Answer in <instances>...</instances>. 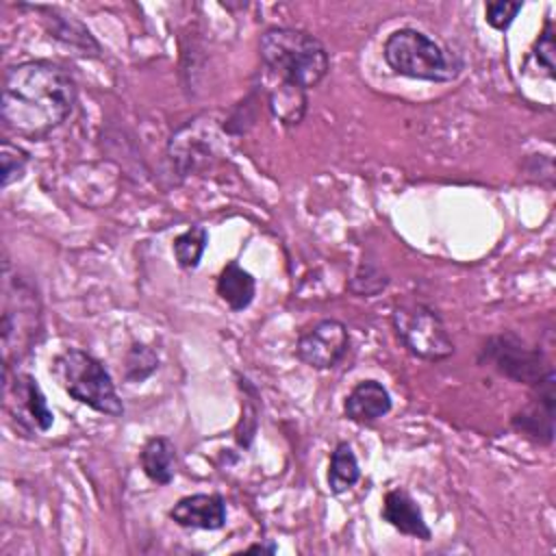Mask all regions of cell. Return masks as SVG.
I'll return each instance as SVG.
<instances>
[{
  "label": "cell",
  "instance_id": "obj_11",
  "mask_svg": "<svg viewBox=\"0 0 556 556\" xmlns=\"http://www.w3.org/2000/svg\"><path fill=\"white\" fill-rule=\"evenodd\" d=\"M167 515L180 528L219 530L226 526V502L217 493H193L180 497Z\"/></svg>",
  "mask_w": 556,
  "mask_h": 556
},
{
  "label": "cell",
  "instance_id": "obj_6",
  "mask_svg": "<svg viewBox=\"0 0 556 556\" xmlns=\"http://www.w3.org/2000/svg\"><path fill=\"white\" fill-rule=\"evenodd\" d=\"M391 324L402 345L417 358L445 361L454 354V341L441 315L430 304H395Z\"/></svg>",
  "mask_w": 556,
  "mask_h": 556
},
{
  "label": "cell",
  "instance_id": "obj_2",
  "mask_svg": "<svg viewBox=\"0 0 556 556\" xmlns=\"http://www.w3.org/2000/svg\"><path fill=\"white\" fill-rule=\"evenodd\" d=\"M258 54L276 78L293 83L302 89L319 85L330 70L326 46L302 28H267L258 39Z\"/></svg>",
  "mask_w": 556,
  "mask_h": 556
},
{
  "label": "cell",
  "instance_id": "obj_19",
  "mask_svg": "<svg viewBox=\"0 0 556 556\" xmlns=\"http://www.w3.org/2000/svg\"><path fill=\"white\" fill-rule=\"evenodd\" d=\"M206 243H208V232L204 226L195 224V226H189L185 232H180L174 243H172V250H174V256H176V263L182 267V269H195L200 265V258L206 250Z\"/></svg>",
  "mask_w": 556,
  "mask_h": 556
},
{
  "label": "cell",
  "instance_id": "obj_12",
  "mask_svg": "<svg viewBox=\"0 0 556 556\" xmlns=\"http://www.w3.org/2000/svg\"><path fill=\"white\" fill-rule=\"evenodd\" d=\"M382 519L406 536H413L419 541L432 539V530L428 528L421 508L404 489L387 491L382 502Z\"/></svg>",
  "mask_w": 556,
  "mask_h": 556
},
{
  "label": "cell",
  "instance_id": "obj_14",
  "mask_svg": "<svg viewBox=\"0 0 556 556\" xmlns=\"http://www.w3.org/2000/svg\"><path fill=\"white\" fill-rule=\"evenodd\" d=\"M33 11H39L43 13L46 17V26H48V33L63 41L65 46L78 50V54H89V56H98L100 54V43L91 37V33L72 15H63L61 11L52 9V7H30Z\"/></svg>",
  "mask_w": 556,
  "mask_h": 556
},
{
  "label": "cell",
  "instance_id": "obj_1",
  "mask_svg": "<svg viewBox=\"0 0 556 556\" xmlns=\"http://www.w3.org/2000/svg\"><path fill=\"white\" fill-rule=\"evenodd\" d=\"M76 98V80L63 65L46 59L22 61L4 72L0 117L11 132L43 139L72 115Z\"/></svg>",
  "mask_w": 556,
  "mask_h": 556
},
{
  "label": "cell",
  "instance_id": "obj_18",
  "mask_svg": "<svg viewBox=\"0 0 556 556\" xmlns=\"http://www.w3.org/2000/svg\"><path fill=\"white\" fill-rule=\"evenodd\" d=\"M361 478V467L356 454L348 441H339L330 454L328 463V489L334 495L345 493L352 489Z\"/></svg>",
  "mask_w": 556,
  "mask_h": 556
},
{
  "label": "cell",
  "instance_id": "obj_7",
  "mask_svg": "<svg viewBox=\"0 0 556 556\" xmlns=\"http://www.w3.org/2000/svg\"><path fill=\"white\" fill-rule=\"evenodd\" d=\"M478 361L491 365L497 374L526 384H536L552 369L539 348L528 345L513 332L489 337L480 348Z\"/></svg>",
  "mask_w": 556,
  "mask_h": 556
},
{
  "label": "cell",
  "instance_id": "obj_23",
  "mask_svg": "<svg viewBox=\"0 0 556 556\" xmlns=\"http://www.w3.org/2000/svg\"><path fill=\"white\" fill-rule=\"evenodd\" d=\"M521 2H504V0H493V2H486V7H484V20H486V24L491 26V28H495V30H506L513 22H515V17H517V13L521 11Z\"/></svg>",
  "mask_w": 556,
  "mask_h": 556
},
{
  "label": "cell",
  "instance_id": "obj_17",
  "mask_svg": "<svg viewBox=\"0 0 556 556\" xmlns=\"http://www.w3.org/2000/svg\"><path fill=\"white\" fill-rule=\"evenodd\" d=\"M139 465L154 484H169L176 471L174 443L167 437H150L139 452Z\"/></svg>",
  "mask_w": 556,
  "mask_h": 556
},
{
  "label": "cell",
  "instance_id": "obj_24",
  "mask_svg": "<svg viewBox=\"0 0 556 556\" xmlns=\"http://www.w3.org/2000/svg\"><path fill=\"white\" fill-rule=\"evenodd\" d=\"M361 269L365 271V278H363L361 274H356V276L352 278V282H350V287H352V285H358V282H365V285L356 291L361 298H371V295H376L378 291H382V289L387 287L389 278H387L380 269H374V267H361Z\"/></svg>",
  "mask_w": 556,
  "mask_h": 556
},
{
  "label": "cell",
  "instance_id": "obj_4",
  "mask_svg": "<svg viewBox=\"0 0 556 556\" xmlns=\"http://www.w3.org/2000/svg\"><path fill=\"white\" fill-rule=\"evenodd\" d=\"M382 56L395 74L428 83H450L463 70L458 54L441 48L417 28L393 30L384 39Z\"/></svg>",
  "mask_w": 556,
  "mask_h": 556
},
{
  "label": "cell",
  "instance_id": "obj_16",
  "mask_svg": "<svg viewBox=\"0 0 556 556\" xmlns=\"http://www.w3.org/2000/svg\"><path fill=\"white\" fill-rule=\"evenodd\" d=\"M306 89L280 80L267 89V109L285 126H298L306 115Z\"/></svg>",
  "mask_w": 556,
  "mask_h": 556
},
{
  "label": "cell",
  "instance_id": "obj_15",
  "mask_svg": "<svg viewBox=\"0 0 556 556\" xmlns=\"http://www.w3.org/2000/svg\"><path fill=\"white\" fill-rule=\"evenodd\" d=\"M215 291H217L219 300L228 304L230 311L239 313L252 304L254 293H256V280L237 261H230L219 271Z\"/></svg>",
  "mask_w": 556,
  "mask_h": 556
},
{
  "label": "cell",
  "instance_id": "obj_3",
  "mask_svg": "<svg viewBox=\"0 0 556 556\" xmlns=\"http://www.w3.org/2000/svg\"><path fill=\"white\" fill-rule=\"evenodd\" d=\"M41 328L43 319L37 289L17 271H11V265L4 263L0 317L4 371H11V367L33 350L41 337Z\"/></svg>",
  "mask_w": 556,
  "mask_h": 556
},
{
  "label": "cell",
  "instance_id": "obj_22",
  "mask_svg": "<svg viewBox=\"0 0 556 556\" xmlns=\"http://www.w3.org/2000/svg\"><path fill=\"white\" fill-rule=\"evenodd\" d=\"M532 59L536 61V65L541 70H545L547 78H554V56H556V46H554V24H552V17H545V24H543V30L539 33L532 50H530Z\"/></svg>",
  "mask_w": 556,
  "mask_h": 556
},
{
  "label": "cell",
  "instance_id": "obj_21",
  "mask_svg": "<svg viewBox=\"0 0 556 556\" xmlns=\"http://www.w3.org/2000/svg\"><path fill=\"white\" fill-rule=\"evenodd\" d=\"M28 152L20 146H13L11 141H2L0 146V167H2V189L13 185L15 180L24 178V172L28 167Z\"/></svg>",
  "mask_w": 556,
  "mask_h": 556
},
{
  "label": "cell",
  "instance_id": "obj_8",
  "mask_svg": "<svg viewBox=\"0 0 556 556\" xmlns=\"http://www.w3.org/2000/svg\"><path fill=\"white\" fill-rule=\"evenodd\" d=\"M350 348L348 326L339 319H319L300 332L298 358L313 369H332Z\"/></svg>",
  "mask_w": 556,
  "mask_h": 556
},
{
  "label": "cell",
  "instance_id": "obj_5",
  "mask_svg": "<svg viewBox=\"0 0 556 556\" xmlns=\"http://www.w3.org/2000/svg\"><path fill=\"white\" fill-rule=\"evenodd\" d=\"M52 371L72 400L109 417H119L124 413L111 374L89 352L76 348L65 350L56 356Z\"/></svg>",
  "mask_w": 556,
  "mask_h": 556
},
{
  "label": "cell",
  "instance_id": "obj_13",
  "mask_svg": "<svg viewBox=\"0 0 556 556\" xmlns=\"http://www.w3.org/2000/svg\"><path fill=\"white\" fill-rule=\"evenodd\" d=\"M391 410V395L378 380L358 382L343 402V415L354 424H374Z\"/></svg>",
  "mask_w": 556,
  "mask_h": 556
},
{
  "label": "cell",
  "instance_id": "obj_25",
  "mask_svg": "<svg viewBox=\"0 0 556 556\" xmlns=\"http://www.w3.org/2000/svg\"><path fill=\"white\" fill-rule=\"evenodd\" d=\"M245 552H265V554H274L276 552V545H261V543H254V545H250Z\"/></svg>",
  "mask_w": 556,
  "mask_h": 556
},
{
  "label": "cell",
  "instance_id": "obj_10",
  "mask_svg": "<svg viewBox=\"0 0 556 556\" xmlns=\"http://www.w3.org/2000/svg\"><path fill=\"white\" fill-rule=\"evenodd\" d=\"M4 406L26 430L46 432L54 421L41 387L28 374H15L13 382L4 378Z\"/></svg>",
  "mask_w": 556,
  "mask_h": 556
},
{
  "label": "cell",
  "instance_id": "obj_9",
  "mask_svg": "<svg viewBox=\"0 0 556 556\" xmlns=\"http://www.w3.org/2000/svg\"><path fill=\"white\" fill-rule=\"evenodd\" d=\"M554 404H556V376L549 369L536 384L528 402L510 417V426L526 439L549 445L554 441Z\"/></svg>",
  "mask_w": 556,
  "mask_h": 556
},
{
  "label": "cell",
  "instance_id": "obj_20",
  "mask_svg": "<svg viewBox=\"0 0 556 556\" xmlns=\"http://www.w3.org/2000/svg\"><path fill=\"white\" fill-rule=\"evenodd\" d=\"M159 369V356L146 343H132L126 352L124 376L128 382H143Z\"/></svg>",
  "mask_w": 556,
  "mask_h": 556
}]
</instances>
